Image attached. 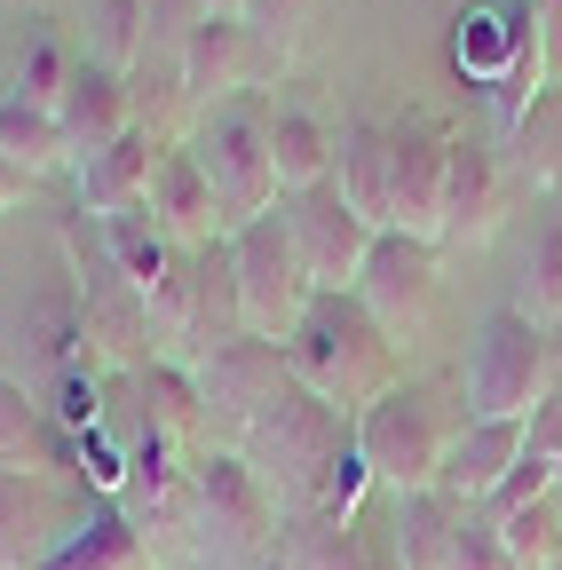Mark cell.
Wrapping results in <instances>:
<instances>
[{
  "label": "cell",
  "mask_w": 562,
  "mask_h": 570,
  "mask_svg": "<svg viewBox=\"0 0 562 570\" xmlns=\"http://www.w3.org/2000/svg\"><path fill=\"white\" fill-rule=\"evenodd\" d=\"M460 515L444 491H412L396 499V562L404 570H452V547H460Z\"/></svg>",
  "instance_id": "83f0119b"
},
{
  "label": "cell",
  "mask_w": 562,
  "mask_h": 570,
  "mask_svg": "<svg viewBox=\"0 0 562 570\" xmlns=\"http://www.w3.org/2000/svg\"><path fill=\"white\" fill-rule=\"evenodd\" d=\"M286 223H294V246H302V269L317 294H357V277H365V254H373V223L357 206H348L333 183L286 198Z\"/></svg>",
  "instance_id": "30bf717a"
},
{
  "label": "cell",
  "mask_w": 562,
  "mask_h": 570,
  "mask_svg": "<svg viewBox=\"0 0 562 570\" xmlns=\"http://www.w3.org/2000/svg\"><path fill=\"white\" fill-rule=\"evenodd\" d=\"M246 63H254V40H246V24H230V17H206L190 40H183V56H175V71H183V104H230L238 88H246Z\"/></svg>",
  "instance_id": "cb8c5ba5"
},
{
  "label": "cell",
  "mask_w": 562,
  "mask_h": 570,
  "mask_svg": "<svg viewBox=\"0 0 562 570\" xmlns=\"http://www.w3.org/2000/svg\"><path fill=\"white\" fill-rule=\"evenodd\" d=\"M373 570H404V562H396V554H373Z\"/></svg>",
  "instance_id": "b9f144b4"
},
{
  "label": "cell",
  "mask_w": 562,
  "mask_h": 570,
  "mask_svg": "<svg viewBox=\"0 0 562 570\" xmlns=\"http://www.w3.org/2000/svg\"><path fill=\"white\" fill-rule=\"evenodd\" d=\"M277 554H286L294 570H373V547L357 523H333L317 508H294L277 515Z\"/></svg>",
  "instance_id": "4316f807"
},
{
  "label": "cell",
  "mask_w": 562,
  "mask_h": 570,
  "mask_svg": "<svg viewBox=\"0 0 562 570\" xmlns=\"http://www.w3.org/2000/svg\"><path fill=\"white\" fill-rule=\"evenodd\" d=\"M333 190L357 206L373 230H388V119L348 111L333 127Z\"/></svg>",
  "instance_id": "7402d4cb"
},
{
  "label": "cell",
  "mask_w": 562,
  "mask_h": 570,
  "mask_svg": "<svg viewBox=\"0 0 562 570\" xmlns=\"http://www.w3.org/2000/svg\"><path fill=\"white\" fill-rule=\"evenodd\" d=\"M56 119H63L72 159L119 142V135L135 127V71H111V63L80 56V63H72V88H63V104H56Z\"/></svg>",
  "instance_id": "2e32d148"
},
{
  "label": "cell",
  "mask_w": 562,
  "mask_h": 570,
  "mask_svg": "<svg viewBox=\"0 0 562 570\" xmlns=\"http://www.w3.org/2000/svg\"><path fill=\"white\" fill-rule=\"evenodd\" d=\"M198 24H206V0H144V56H183Z\"/></svg>",
  "instance_id": "8d00e7d4"
},
{
  "label": "cell",
  "mask_w": 562,
  "mask_h": 570,
  "mask_svg": "<svg viewBox=\"0 0 562 570\" xmlns=\"http://www.w3.org/2000/svg\"><path fill=\"white\" fill-rule=\"evenodd\" d=\"M365 491H373V468H365V452H357V444H348V452L325 468V483H317V499H309V508H317V515H333V523H357Z\"/></svg>",
  "instance_id": "e575fe53"
},
{
  "label": "cell",
  "mask_w": 562,
  "mask_h": 570,
  "mask_svg": "<svg viewBox=\"0 0 562 570\" xmlns=\"http://www.w3.org/2000/svg\"><path fill=\"white\" fill-rule=\"evenodd\" d=\"M80 17H88V48L80 56H96L111 71L144 63V0H80Z\"/></svg>",
  "instance_id": "d6a6232c"
},
{
  "label": "cell",
  "mask_w": 562,
  "mask_h": 570,
  "mask_svg": "<svg viewBox=\"0 0 562 570\" xmlns=\"http://www.w3.org/2000/svg\"><path fill=\"white\" fill-rule=\"evenodd\" d=\"M159 135L144 127H127L119 142H103V151L72 159V183H80V214L88 223H111V214H135V206H151V175H159Z\"/></svg>",
  "instance_id": "9a60e30c"
},
{
  "label": "cell",
  "mask_w": 562,
  "mask_h": 570,
  "mask_svg": "<svg viewBox=\"0 0 562 570\" xmlns=\"http://www.w3.org/2000/svg\"><path fill=\"white\" fill-rule=\"evenodd\" d=\"M357 452L373 468V483H388L396 499L412 491H436L444 452H452V404L428 381H396L381 404L357 412Z\"/></svg>",
  "instance_id": "5b68a950"
},
{
  "label": "cell",
  "mask_w": 562,
  "mask_h": 570,
  "mask_svg": "<svg viewBox=\"0 0 562 570\" xmlns=\"http://www.w3.org/2000/svg\"><path fill=\"white\" fill-rule=\"evenodd\" d=\"M554 396V333L523 309H491L467 356V420H531Z\"/></svg>",
  "instance_id": "52a82bcc"
},
{
  "label": "cell",
  "mask_w": 562,
  "mask_h": 570,
  "mask_svg": "<svg viewBox=\"0 0 562 570\" xmlns=\"http://www.w3.org/2000/svg\"><path fill=\"white\" fill-rule=\"evenodd\" d=\"M0 159H17L24 175L72 167V142H63V119H56V111H32V104H17V96H0Z\"/></svg>",
  "instance_id": "f1b7e54d"
},
{
  "label": "cell",
  "mask_w": 562,
  "mask_h": 570,
  "mask_svg": "<svg viewBox=\"0 0 562 570\" xmlns=\"http://www.w3.org/2000/svg\"><path fill=\"white\" fill-rule=\"evenodd\" d=\"M135 396H144V428L167 444H190L206 428V396H198V373L175 365V356H151V365H135Z\"/></svg>",
  "instance_id": "484cf974"
},
{
  "label": "cell",
  "mask_w": 562,
  "mask_h": 570,
  "mask_svg": "<svg viewBox=\"0 0 562 570\" xmlns=\"http://www.w3.org/2000/svg\"><path fill=\"white\" fill-rule=\"evenodd\" d=\"M262 570H294V562H286V554H269V562H262Z\"/></svg>",
  "instance_id": "7bdbcfd3"
},
{
  "label": "cell",
  "mask_w": 562,
  "mask_h": 570,
  "mask_svg": "<svg viewBox=\"0 0 562 570\" xmlns=\"http://www.w3.org/2000/svg\"><path fill=\"white\" fill-rule=\"evenodd\" d=\"M72 523L80 515L56 499L48 475H9V468H0V570H40V554Z\"/></svg>",
  "instance_id": "e0dca14e"
},
{
  "label": "cell",
  "mask_w": 562,
  "mask_h": 570,
  "mask_svg": "<svg viewBox=\"0 0 562 570\" xmlns=\"http://www.w3.org/2000/svg\"><path fill=\"white\" fill-rule=\"evenodd\" d=\"M56 246H63V277H72V294H80V317H88V348L103 356V365L135 373V365H151V341H159V317L151 302L135 294V277L111 262L103 230L88 223V214H56Z\"/></svg>",
  "instance_id": "277c9868"
},
{
  "label": "cell",
  "mask_w": 562,
  "mask_h": 570,
  "mask_svg": "<svg viewBox=\"0 0 562 570\" xmlns=\"http://www.w3.org/2000/svg\"><path fill=\"white\" fill-rule=\"evenodd\" d=\"M198 373V396H206V412L215 420H230V428H246L277 389L294 381V365H286V348L277 341H254V333H238V341H223L206 365H190Z\"/></svg>",
  "instance_id": "4fadbf2b"
},
{
  "label": "cell",
  "mask_w": 562,
  "mask_h": 570,
  "mask_svg": "<svg viewBox=\"0 0 562 570\" xmlns=\"http://www.w3.org/2000/svg\"><path fill=\"white\" fill-rule=\"evenodd\" d=\"M0 468H9V475H56V468H80V444L48 420V404H40L17 373H0Z\"/></svg>",
  "instance_id": "44dd1931"
},
{
  "label": "cell",
  "mask_w": 562,
  "mask_h": 570,
  "mask_svg": "<svg viewBox=\"0 0 562 570\" xmlns=\"http://www.w3.org/2000/svg\"><path fill=\"white\" fill-rule=\"evenodd\" d=\"M500 159H491V142H467L452 135V167H444V238L436 246H483L500 230Z\"/></svg>",
  "instance_id": "ac0fdd59"
},
{
  "label": "cell",
  "mask_w": 562,
  "mask_h": 570,
  "mask_svg": "<svg viewBox=\"0 0 562 570\" xmlns=\"http://www.w3.org/2000/svg\"><path fill=\"white\" fill-rule=\"evenodd\" d=\"M539 9V48H546V80L562 88V0H531Z\"/></svg>",
  "instance_id": "f35d334b"
},
{
  "label": "cell",
  "mask_w": 562,
  "mask_h": 570,
  "mask_svg": "<svg viewBox=\"0 0 562 570\" xmlns=\"http://www.w3.org/2000/svg\"><path fill=\"white\" fill-rule=\"evenodd\" d=\"M88 317H80V294H72V277H56L40 285V294L17 309V381L32 396H48L72 365H88Z\"/></svg>",
  "instance_id": "7c38bea8"
},
{
  "label": "cell",
  "mask_w": 562,
  "mask_h": 570,
  "mask_svg": "<svg viewBox=\"0 0 562 570\" xmlns=\"http://www.w3.org/2000/svg\"><path fill=\"white\" fill-rule=\"evenodd\" d=\"M500 547L515 570H562V491L531 499V508L500 515Z\"/></svg>",
  "instance_id": "4dcf8cb0"
},
{
  "label": "cell",
  "mask_w": 562,
  "mask_h": 570,
  "mask_svg": "<svg viewBox=\"0 0 562 570\" xmlns=\"http://www.w3.org/2000/svg\"><path fill=\"white\" fill-rule=\"evenodd\" d=\"M183 554L198 570H262L277 554V499L238 452H198L190 460V523Z\"/></svg>",
  "instance_id": "3957f363"
},
{
  "label": "cell",
  "mask_w": 562,
  "mask_h": 570,
  "mask_svg": "<svg viewBox=\"0 0 562 570\" xmlns=\"http://www.w3.org/2000/svg\"><path fill=\"white\" fill-rule=\"evenodd\" d=\"M190 159L206 167V183H215V206H223V230H246L262 223V214L286 206V190H277V167H269V96H230L206 111Z\"/></svg>",
  "instance_id": "8992f818"
},
{
  "label": "cell",
  "mask_w": 562,
  "mask_h": 570,
  "mask_svg": "<svg viewBox=\"0 0 562 570\" xmlns=\"http://www.w3.org/2000/svg\"><path fill=\"white\" fill-rule=\"evenodd\" d=\"M151 223H159L183 254L230 238V230H223V206H215V183H206V167H198L190 151H167V159H159V175H151Z\"/></svg>",
  "instance_id": "ffe728a7"
},
{
  "label": "cell",
  "mask_w": 562,
  "mask_h": 570,
  "mask_svg": "<svg viewBox=\"0 0 562 570\" xmlns=\"http://www.w3.org/2000/svg\"><path fill=\"white\" fill-rule=\"evenodd\" d=\"M507 151H515V167H523L531 183L562 190V88H546V96L523 111V127L507 135Z\"/></svg>",
  "instance_id": "836d02e7"
},
{
  "label": "cell",
  "mask_w": 562,
  "mask_h": 570,
  "mask_svg": "<svg viewBox=\"0 0 562 570\" xmlns=\"http://www.w3.org/2000/svg\"><path fill=\"white\" fill-rule=\"evenodd\" d=\"M144 562H151V547L135 539V523L111 508V499H88L80 523L40 554V570H144Z\"/></svg>",
  "instance_id": "d4e9b609"
},
{
  "label": "cell",
  "mask_w": 562,
  "mask_h": 570,
  "mask_svg": "<svg viewBox=\"0 0 562 570\" xmlns=\"http://www.w3.org/2000/svg\"><path fill=\"white\" fill-rule=\"evenodd\" d=\"M286 365H294L302 389H317L333 412L357 420L365 404H381L396 389V341L365 317L357 294H317L309 317L286 341Z\"/></svg>",
  "instance_id": "7a4b0ae2"
},
{
  "label": "cell",
  "mask_w": 562,
  "mask_h": 570,
  "mask_svg": "<svg viewBox=\"0 0 562 570\" xmlns=\"http://www.w3.org/2000/svg\"><path fill=\"white\" fill-rule=\"evenodd\" d=\"M515 309H523L539 333H554V325H562V214H546V223L531 230V254H523V294H515Z\"/></svg>",
  "instance_id": "f546056e"
},
{
  "label": "cell",
  "mask_w": 562,
  "mask_h": 570,
  "mask_svg": "<svg viewBox=\"0 0 562 570\" xmlns=\"http://www.w3.org/2000/svg\"><path fill=\"white\" fill-rule=\"evenodd\" d=\"M246 9L254 0H206V17H230V24H246Z\"/></svg>",
  "instance_id": "60d3db41"
},
{
  "label": "cell",
  "mask_w": 562,
  "mask_h": 570,
  "mask_svg": "<svg viewBox=\"0 0 562 570\" xmlns=\"http://www.w3.org/2000/svg\"><path fill=\"white\" fill-rule=\"evenodd\" d=\"M24 183H32V175H24V167H17V159H0V214H9V206H17V198H24Z\"/></svg>",
  "instance_id": "ab89813d"
},
{
  "label": "cell",
  "mask_w": 562,
  "mask_h": 570,
  "mask_svg": "<svg viewBox=\"0 0 562 570\" xmlns=\"http://www.w3.org/2000/svg\"><path fill=\"white\" fill-rule=\"evenodd\" d=\"M357 444V420L348 412H333L317 389H302V381H286L246 428H238V460L269 483V499H277V515H294V508H309L317 499V483H325V468Z\"/></svg>",
  "instance_id": "6da1fadb"
},
{
  "label": "cell",
  "mask_w": 562,
  "mask_h": 570,
  "mask_svg": "<svg viewBox=\"0 0 562 570\" xmlns=\"http://www.w3.org/2000/svg\"><path fill=\"white\" fill-rule=\"evenodd\" d=\"M269 167L286 198L333 183V119L309 111L302 96H269Z\"/></svg>",
  "instance_id": "603a6c76"
},
{
  "label": "cell",
  "mask_w": 562,
  "mask_h": 570,
  "mask_svg": "<svg viewBox=\"0 0 562 570\" xmlns=\"http://www.w3.org/2000/svg\"><path fill=\"white\" fill-rule=\"evenodd\" d=\"M302 24H309V0H254V9H246V40H254L269 63L302 48Z\"/></svg>",
  "instance_id": "d590c367"
},
{
  "label": "cell",
  "mask_w": 562,
  "mask_h": 570,
  "mask_svg": "<svg viewBox=\"0 0 562 570\" xmlns=\"http://www.w3.org/2000/svg\"><path fill=\"white\" fill-rule=\"evenodd\" d=\"M554 491H562V460H554Z\"/></svg>",
  "instance_id": "ee69618b"
},
{
  "label": "cell",
  "mask_w": 562,
  "mask_h": 570,
  "mask_svg": "<svg viewBox=\"0 0 562 570\" xmlns=\"http://www.w3.org/2000/svg\"><path fill=\"white\" fill-rule=\"evenodd\" d=\"M357 302L388 341H412L436 309V246L404 238V230H381L373 254H365V277H357Z\"/></svg>",
  "instance_id": "8fae6325"
},
{
  "label": "cell",
  "mask_w": 562,
  "mask_h": 570,
  "mask_svg": "<svg viewBox=\"0 0 562 570\" xmlns=\"http://www.w3.org/2000/svg\"><path fill=\"white\" fill-rule=\"evenodd\" d=\"M452 570H515L507 547H500V523H491L483 508L460 515V547H452Z\"/></svg>",
  "instance_id": "74e56055"
},
{
  "label": "cell",
  "mask_w": 562,
  "mask_h": 570,
  "mask_svg": "<svg viewBox=\"0 0 562 570\" xmlns=\"http://www.w3.org/2000/svg\"><path fill=\"white\" fill-rule=\"evenodd\" d=\"M444 167H452V127L436 111L388 119V230L404 238H444Z\"/></svg>",
  "instance_id": "9c48e42d"
},
{
  "label": "cell",
  "mask_w": 562,
  "mask_h": 570,
  "mask_svg": "<svg viewBox=\"0 0 562 570\" xmlns=\"http://www.w3.org/2000/svg\"><path fill=\"white\" fill-rule=\"evenodd\" d=\"M72 63H80V56L63 48V32H56V24H40V32L24 40V56H17V88H9V96H17V104H32V111H56V104H63V88H72Z\"/></svg>",
  "instance_id": "1f68e13d"
},
{
  "label": "cell",
  "mask_w": 562,
  "mask_h": 570,
  "mask_svg": "<svg viewBox=\"0 0 562 570\" xmlns=\"http://www.w3.org/2000/svg\"><path fill=\"white\" fill-rule=\"evenodd\" d=\"M230 269H238V317H246V333L286 348L294 325H302L309 302H317V285H309V269H302V246H294V223H286V206L262 214V223H246V230H230Z\"/></svg>",
  "instance_id": "ba28073f"
},
{
  "label": "cell",
  "mask_w": 562,
  "mask_h": 570,
  "mask_svg": "<svg viewBox=\"0 0 562 570\" xmlns=\"http://www.w3.org/2000/svg\"><path fill=\"white\" fill-rule=\"evenodd\" d=\"M515 460H523V420H467L452 436V452H444L436 491L452 499V508H483V499L507 483Z\"/></svg>",
  "instance_id": "d6986e66"
},
{
  "label": "cell",
  "mask_w": 562,
  "mask_h": 570,
  "mask_svg": "<svg viewBox=\"0 0 562 570\" xmlns=\"http://www.w3.org/2000/svg\"><path fill=\"white\" fill-rule=\"evenodd\" d=\"M246 317H238V269H230V238L223 246H198L190 254V302H183V325H175V365H206L223 341H238Z\"/></svg>",
  "instance_id": "5bb4252c"
}]
</instances>
